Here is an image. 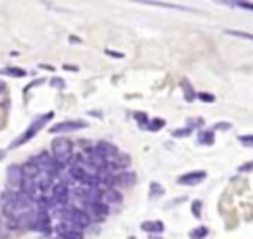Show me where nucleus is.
<instances>
[{"label": "nucleus", "instance_id": "f257e3e1", "mask_svg": "<svg viewBox=\"0 0 253 239\" xmlns=\"http://www.w3.org/2000/svg\"><path fill=\"white\" fill-rule=\"evenodd\" d=\"M52 117H54V113L50 111V113L40 115L38 119H34V121L30 123V127H28V129H26V131H24V133H22V135L12 142V144H10V146H12V148H18V146L26 144L28 140H32V138H34V137H36V135H38V133H40V131H42V129L52 121Z\"/></svg>", "mask_w": 253, "mask_h": 239}, {"label": "nucleus", "instance_id": "f03ea898", "mask_svg": "<svg viewBox=\"0 0 253 239\" xmlns=\"http://www.w3.org/2000/svg\"><path fill=\"white\" fill-rule=\"evenodd\" d=\"M73 156V144L66 137H55L52 142V158L57 160L61 166H66Z\"/></svg>", "mask_w": 253, "mask_h": 239}, {"label": "nucleus", "instance_id": "7ed1b4c3", "mask_svg": "<svg viewBox=\"0 0 253 239\" xmlns=\"http://www.w3.org/2000/svg\"><path fill=\"white\" fill-rule=\"evenodd\" d=\"M89 222H91L89 214L83 212V210H77V207H72V210H68V214H66V223H70L72 227H75V229H79V231H81L83 227H87Z\"/></svg>", "mask_w": 253, "mask_h": 239}, {"label": "nucleus", "instance_id": "20e7f679", "mask_svg": "<svg viewBox=\"0 0 253 239\" xmlns=\"http://www.w3.org/2000/svg\"><path fill=\"white\" fill-rule=\"evenodd\" d=\"M208 174L204 170H194V172H188V174H182L178 178V184L180 186H198Z\"/></svg>", "mask_w": 253, "mask_h": 239}, {"label": "nucleus", "instance_id": "39448f33", "mask_svg": "<svg viewBox=\"0 0 253 239\" xmlns=\"http://www.w3.org/2000/svg\"><path fill=\"white\" fill-rule=\"evenodd\" d=\"M87 123L83 121H63V123H57L54 127H50V133L55 135V133H72V131H79V129H85Z\"/></svg>", "mask_w": 253, "mask_h": 239}, {"label": "nucleus", "instance_id": "423d86ee", "mask_svg": "<svg viewBox=\"0 0 253 239\" xmlns=\"http://www.w3.org/2000/svg\"><path fill=\"white\" fill-rule=\"evenodd\" d=\"M32 227L34 229H42V231H50V216L48 212L44 210V207H40V210L32 216Z\"/></svg>", "mask_w": 253, "mask_h": 239}, {"label": "nucleus", "instance_id": "0eeeda50", "mask_svg": "<svg viewBox=\"0 0 253 239\" xmlns=\"http://www.w3.org/2000/svg\"><path fill=\"white\" fill-rule=\"evenodd\" d=\"M55 231H57V235H59V239H83V233L79 231V229H75V227H72L70 223H59V225H55Z\"/></svg>", "mask_w": 253, "mask_h": 239}, {"label": "nucleus", "instance_id": "6e6552de", "mask_svg": "<svg viewBox=\"0 0 253 239\" xmlns=\"http://www.w3.org/2000/svg\"><path fill=\"white\" fill-rule=\"evenodd\" d=\"M70 200V186L68 184H55L54 186V196H52V202L54 204H59V205H66Z\"/></svg>", "mask_w": 253, "mask_h": 239}, {"label": "nucleus", "instance_id": "1a4fd4ad", "mask_svg": "<svg viewBox=\"0 0 253 239\" xmlns=\"http://www.w3.org/2000/svg\"><path fill=\"white\" fill-rule=\"evenodd\" d=\"M95 151H97V153H99V154H101L107 162H109V160H113V158L119 154V148H117L115 144H111V142H99Z\"/></svg>", "mask_w": 253, "mask_h": 239}, {"label": "nucleus", "instance_id": "9d476101", "mask_svg": "<svg viewBox=\"0 0 253 239\" xmlns=\"http://www.w3.org/2000/svg\"><path fill=\"white\" fill-rule=\"evenodd\" d=\"M85 207H87V212L93 214L95 218H105L107 212H109V205L103 204V202H89V204H85Z\"/></svg>", "mask_w": 253, "mask_h": 239}, {"label": "nucleus", "instance_id": "9b49d317", "mask_svg": "<svg viewBox=\"0 0 253 239\" xmlns=\"http://www.w3.org/2000/svg\"><path fill=\"white\" fill-rule=\"evenodd\" d=\"M135 182H137L135 172H121V174L113 176V184H117V186H131Z\"/></svg>", "mask_w": 253, "mask_h": 239}, {"label": "nucleus", "instance_id": "f8f14e48", "mask_svg": "<svg viewBox=\"0 0 253 239\" xmlns=\"http://www.w3.org/2000/svg\"><path fill=\"white\" fill-rule=\"evenodd\" d=\"M6 176H8V184H10V186H20L22 178H24V174H22V166H18V164L10 166L8 172H6Z\"/></svg>", "mask_w": 253, "mask_h": 239}, {"label": "nucleus", "instance_id": "ddd939ff", "mask_svg": "<svg viewBox=\"0 0 253 239\" xmlns=\"http://www.w3.org/2000/svg\"><path fill=\"white\" fill-rule=\"evenodd\" d=\"M40 172H42V168H40L34 160H30V162H26V164L22 166V174H24L26 178H34V180H36V178L40 176Z\"/></svg>", "mask_w": 253, "mask_h": 239}, {"label": "nucleus", "instance_id": "4468645a", "mask_svg": "<svg viewBox=\"0 0 253 239\" xmlns=\"http://www.w3.org/2000/svg\"><path fill=\"white\" fill-rule=\"evenodd\" d=\"M141 227L148 233H163L164 231V223L163 222H143Z\"/></svg>", "mask_w": 253, "mask_h": 239}, {"label": "nucleus", "instance_id": "2eb2a0df", "mask_svg": "<svg viewBox=\"0 0 253 239\" xmlns=\"http://www.w3.org/2000/svg\"><path fill=\"white\" fill-rule=\"evenodd\" d=\"M180 87H182V91H184V97H186V101H194L196 99V91H194V89H192V85H190V81L184 77L182 81H180Z\"/></svg>", "mask_w": 253, "mask_h": 239}, {"label": "nucleus", "instance_id": "dca6fc26", "mask_svg": "<svg viewBox=\"0 0 253 239\" xmlns=\"http://www.w3.org/2000/svg\"><path fill=\"white\" fill-rule=\"evenodd\" d=\"M117 202H121V194L117 192V190H107V192H103V204H117Z\"/></svg>", "mask_w": 253, "mask_h": 239}, {"label": "nucleus", "instance_id": "f3484780", "mask_svg": "<svg viewBox=\"0 0 253 239\" xmlns=\"http://www.w3.org/2000/svg\"><path fill=\"white\" fill-rule=\"evenodd\" d=\"M196 142L198 144H214V131H202V133H198Z\"/></svg>", "mask_w": 253, "mask_h": 239}, {"label": "nucleus", "instance_id": "a211bd4d", "mask_svg": "<svg viewBox=\"0 0 253 239\" xmlns=\"http://www.w3.org/2000/svg\"><path fill=\"white\" fill-rule=\"evenodd\" d=\"M2 75H10V77H24L26 75V69H20V68H4L0 69Z\"/></svg>", "mask_w": 253, "mask_h": 239}, {"label": "nucleus", "instance_id": "6ab92c4d", "mask_svg": "<svg viewBox=\"0 0 253 239\" xmlns=\"http://www.w3.org/2000/svg\"><path fill=\"white\" fill-rule=\"evenodd\" d=\"M206 235H208V229H206V227H198V229L190 231V239H204Z\"/></svg>", "mask_w": 253, "mask_h": 239}, {"label": "nucleus", "instance_id": "aec40b11", "mask_svg": "<svg viewBox=\"0 0 253 239\" xmlns=\"http://www.w3.org/2000/svg\"><path fill=\"white\" fill-rule=\"evenodd\" d=\"M230 36H235V38H243V40H251L253 42V34L249 32H239V30H228Z\"/></svg>", "mask_w": 253, "mask_h": 239}, {"label": "nucleus", "instance_id": "412c9836", "mask_svg": "<svg viewBox=\"0 0 253 239\" xmlns=\"http://www.w3.org/2000/svg\"><path fill=\"white\" fill-rule=\"evenodd\" d=\"M164 125V121L163 119H154V121H148V125H146V129H150V131H158Z\"/></svg>", "mask_w": 253, "mask_h": 239}, {"label": "nucleus", "instance_id": "4be33fe9", "mask_svg": "<svg viewBox=\"0 0 253 239\" xmlns=\"http://www.w3.org/2000/svg\"><path fill=\"white\" fill-rule=\"evenodd\" d=\"M146 4H152V6H164V8H176V10H190L186 6H178V4H164V2H146Z\"/></svg>", "mask_w": 253, "mask_h": 239}, {"label": "nucleus", "instance_id": "5701e85b", "mask_svg": "<svg viewBox=\"0 0 253 239\" xmlns=\"http://www.w3.org/2000/svg\"><path fill=\"white\" fill-rule=\"evenodd\" d=\"M200 210H202V202H192V216L200 218Z\"/></svg>", "mask_w": 253, "mask_h": 239}, {"label": "nucleus", "instance_id": "b1692460", "mask_svg": "<svg viewBox=\"0 0 253 239\" xmlns=\"http://www.w3.org/2000/svg\"><path fill=\"white\" fill-rule=\"evenodd\" d=\"M196 97H198V99H202L204 103H214V101H216V97H214V95H210V93H198Z\"/></svg>", "mask_w": 253, "mask_h": 239}, {"label": "nucleus", "instance_id": "393cba45", "mask_svg": "<svg viewBox=\"0 0 253 239\" xmlns=\"http://www.w3.org/2000/svg\"><path fill=\"white\" fill-rule=\"evenodd\" d=\"M232 6H239V8H245V10L253 12V2H232Z\"/></svg>", "mask_w": 253, "mask_h": 239}, {"label": "nucleus", "instance_id": "a878e982", "mask_svg": "<svg viewBox=\"0 0 253 239\" xmlns=\"http://www.w3.org/2000/svg\"><path fill=\"white\" fill-rule=\"evenodd\" d=\"M163 194V188L158 186V184H152L150 186V196H161Z\"/></svg>", "mask_w": 253, "mask_h": 239}, {"label": "nucleus", "instance_id": "bb28decb", "mask_svg": "<svg viewBox=\"0 0 253 239\" xmlns=\"http://www.w3.org/2000/svg\"><path fill=\"white\" fill-rule=\"evenodd\" d=\"M52 85H54V87H57V89H63V87H66L63 79H59V77H54V79H52Z\"/></svg>", "mask_w": 253, "mask_h": 239}, {"label": "nucleus", "instance_id": "cd10ccee", "mask_svg": "<svg viewBox=\"0 0 253 239\" xmlns=\"http://www.w3.org/2000/svg\"><path fill=\"white\" fill-rule=\"evenodd\" d=\"M190 133H192L190 129H178V131H174V137H188Z\"/></svg>", "mask_w": 253, "mask_h": 239}, {"label": "nucleus", "instance_id": "c85d7f7f", "mask_svg": "<svg viewBox=\"0 0 253 239\" xmlns=\"http://www.w3.org/2000/svg\"><path fill=\"white\" fill-rule=\"evenodd\" d=\"M228 129H232V125H230V123H219V125H216V127H214V131H228Z\"/></svg>", "mask_w": 253, "mask_h": 239}, {"label": "nucleus", "instance_id": "c756f323", "mask_svg": "<svg viewBox=\"0 0 253 239\" xmlns=\"http://www.w3.org/2000/svg\"><path fill=\"white\" fill-rule=\"evenodd\" d=\"M239 142H243V144L251 146V144H253V137H239Z\"/></svg>", "mask_w": 253, "mask_h": 239}, {"label": "nucleus", "instance_id": "7c9ffc66", "mask_svg": "<svg viewBox=\"0 0 253 239\" xmlns=\"http://www.w3.org/2000/svg\"><path fill=\"white\" fill-rule=\"evenodd\" d=\"M107 53H109L111 57H123V53H119V51H111V50H107Z\"/></svg>", "mask_w": 253, "mask_h": 239}, {"label": "nucleus", "instance_id": "2f4dec72", "mask_svg": "<svg viewBox=\"0 0 253 239\" xmlns=\"http://www.w3.org/2000/svg\"><path fill=\"white\" fill-rule=\"evenodd\" d=\"M6 91V85H4V81H0V95H2Z\"/></svg>", "mask_w": 253, "mask_h": 239}, {"label": "nucleus", "instance_id": "473e14b6", "mask_svg": "<svg viewBox=\"0 0 253 239\" xmlns=\"http://www.w3.org/2000/svg\"><path fill=\"white\" fill-rule=\"evenodd\" d=\"M0 227H2V223H0ZM0 235H2V229H0Z\"/></svg>", "mask_w": 253, "mask_h": 239}]
</instances>
